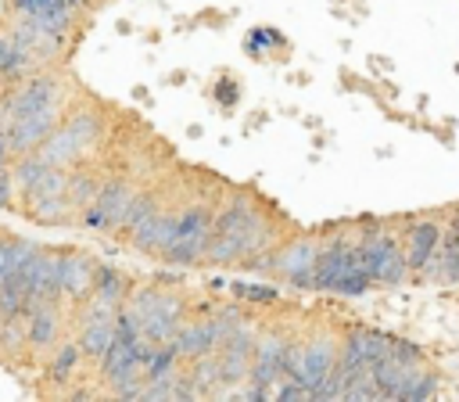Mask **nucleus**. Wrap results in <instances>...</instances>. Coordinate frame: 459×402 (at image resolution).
<instances>
[{"mask_svg": "<svg viewBox=\"0 0 459 402\" xmlns=\"http://www.w3.org/2000/svg\"><path fill=\"white\" fill-rule=\"evenodd\" d=\"M280 237L283 223L269 212V205L251 187H233L215 208L212 248L204 255V266H240L255 255L280 248Z\"/></svg>", "mask_w": 459, "mask_h": 402, "instance_id": "nucleus-1", "label": "nucleus"}, {"mask_svg": "<svg viewBox=\"0 0 459 402\" xmlns=\"http://www.w3.org/2000/svg\"><path fill=\"white\" fill-rule=\"evenodd\" d=\"M126 312L136 316V323L143 327V334L158 345H169L176 341L179 327L186 323L190 316V302L183 294V287H172V284H161V280H143V284H133L126 305Z\"/></svg>", "mask_w": 459, "mask_h": 402, "instance_id": "nucleus-2", "label": "nucleus"}, {"mask_svg": "<svg viewBox=\"0 0 459 402\" xmlns=\"http://www.w3.org/2000/svg\"><path fill=\"white\" fill-rule=\"evenodd\" d=\"M104 140V115L97 108H72L65 115V122L36 147V154L47 162V165H57V169H72V165H82L90 158V151Z\"/></svg>", "mask_w": 459, "mask_h": 402, "instance_id": "nucleus-3", "label": "nucleus"}, {"mask_svg": "<svg viewBox=\"0 0 459 402\" xmlns=\"http://www.w3.org/2000/svg\"><path fill=\"white\" fill-rule=\"evenodd\" d=\"M215 197H194L186 208L176 212V230L161 251V262L169 266H204V255L212 248V226H215Z\"/></svg>", "mask_w": 459, "mask_h": 402, "instance_id": "nucleus-4", "label": "nucleus"}, {"mask_svg": "<svg viewBox=\"0 0 459 402\" xmlns=\"http://www.w3.org/2000/svg\"><path fill=\"white\" fill-rule=\"evenodd\" d=\"M359 258H362L366 273L373 276V284H384V287H398L412 273L402 233L387 230L377 219H362V230H359Z\"/></svg>", "mask_w": 459, "mask_h": 402, "instance_id": "nucleus-5", "label": "nucleus"}, {"mask_svg": "<svg viewBox=\"0 0 459 402\" xmlns=\"http://www.w3.org/2000/svg\"><path fill=\"white\" fill-rule=\"evenodd\" d=\"M133 197H136V183H133V176H104V183H100L93 205L82 208L79 226H82V230H97V233L115 237L118 226H122V219H126V208H129Z\"/></svg>", "mask_w": 459, "mask_h": 402, "instance_id": "nucleus-6", "label": "nucleus"}, {"mask_svg": "<svg viewBox=\"0 0 459 402\" xmlns=\"http://www.w3.org/2000/svg\"><path fill=\"white\" fill-rule=\"evenodd\" d=\"M319 248H323L319 233H294V237H287L280 248H273V276L290 284V287H298V291H312Z\"/></svg>", "mask_w": 459, "mask_h": 402, "instance_id": "nucleus-7", "label": "nucleus"}, {"mask_svg": "<svg viewBox=\"0 0 459 402\" xmlns=\"http://www.w3.org/2000/svg\"><path fill=\"white\" fill-rule=\"evenodd\" d=\"M391 337L394 334H384V330H373V327H348L341 334V363H337V373L344 377V388L355 377L373 373V366L391 352Z\"/></svg>", "mask_w": 459, "mask_h": 402, "instance_id": "nucleus-8", "label": "nucleus"}, {"mask_svg": "<svg viewBox=\"0 0 459 402\" xmlns=\"http://www.w3.org/2000/svg\"><path fill=\"white\" fill-rule=\"evenodd\" d=\"M68 319H72V309H68L65 302H36V305L25 312L29 352H32L36 359H47V355L65 341Z\"/></svg>", "mask_w": 459, "mask_h": 402, "instance_id": "nucleus-9", "label": "nucleus"}, {"mask_svg": "<svg viewBox=\"0 0 459 402\" xmlns=\"http://www.w3.org/2000/svg\"><path fill=\"white\" fill-rule=\"evenodd\" d=\"M359 262V233L351 230H337L330 237H323V248H319V258H316V280H312V291H330L341 284V276Z\"/></svg>", "mask_w": 459, "mask_h": 402, "instance_id": "nucleus-10", "label": "nucleus"}, {"mask_svg": "<svg viewBox=\"0 0 459 402\" xmlns=\"http://www.w3.org/2000/svg\"><path fill=\"white\" fill-rule=\"evenodd\" d=\"M337 363H341V337L330 327H316L312 334L301 337V370H298V380L308 384L312 395L337 370Z\"/></svg>", "mask_w": 459, "mask_h": 402, "instance_id": "nucleus-11", "label": "nucleus"}, {"mask_svg": "<svg viewBox=\"0 0 459 402\" xmlns=\"http://www.w3.org/2000/svg\"><path fill=\"white\" fill-rule=\"evenodd\" d=\"M290 337L283 327H262L258 330V345H255V363H251V384L273 391L276 380L283 377L287 366V352H290Z\"/></svg>", "mask_w": 459, "mask_h": 402, "instance_id": "nucleus-12", "label": "nucleus"}, {"mask_svg": "<svg viewBox=\"0 0 459 402\" xmlns=\"http://www.w3.org/2000/svg\"><path fill=\"white\" fill-rule=\"evenodd\" d=\"M100 262L82 248H65V276H61V302L75 312L93 298Z\"/></svg>", "mask_w": 459, "mask_h": 402, "instance_id": "nucleus-13", "label": "nucleus"}, {"mask_svg": "<svg viewBox=\"0 0 459 402\" xmlns=\"http://www.w3.org/2000/svg\"><path fill=\"white\" fill-rule=\"evenodd\" d=\"M7 4H11V14H25L61 36H75L82 18V7H75L72 0H7Z\"/></svg>", "mask_w": 459, "mask_h": 402, "instance_id": "nucleus-14", "label": "nucleus"}, {"mask_svg": "<svg viewBox=\"0 0 459 402\" xmlns=\"http://www.w3.org/2000/svg\"><path fill=\"white\" fill-rule=\"evenodd\" d=\"M255 345H258V327H255V319H247L240 330H233V334L226 337V345L219 348V359H222V384H244V380L251 377Z\"/></svg>", "mask_w": 459, "mask_h": 402, "instance_id": "nucleus-15", "label": "nucleus"}, {"mask_svg": "<svg viewBox=\"0 0 459 402\" xmlns=\"http://www.w3.org/2000/svg\"><path fill=\"white\" fill-rule=\"evenodd\" d=\"M441 237H445V226H441L434 215L409 219V226L402 230V240H405V255H409L412 273H423V269H427V262H430L434 251L441 248Z\"/></svg>", "mask_w": 459, "mask_h": 402, "instance_id": "nucleus-16", "label": "nucleus"}, {"mask_svg": "<svg viewBox=\"0 0 459 402\" xmlns=\"http://www.w3.org/2000/svg\"><path fill=\"white\" fill-rule=\"evenodd\" d=\"M61 276H65V248H39L32 262V305L36 302H61Z\"/></svg>", "mask_w": 459, "mask_h": 402, "instance_id": "nucleus-17", "label": "nucleus"}, {"mask_svg": "<svg viewBox=\"0 0 459 402\" xmlns=\"http://www.w3.org/2000/svg\"><path fill=\"white\" fill-rule=\"evenodd\" d=\"M176 212L179 208H169V205H161L158 212H151L126 240L133 244V251H140V255H158L161 258V251H165V244H169V237H172V230H176Z\"/></svg>", "mask_w": 459, "mask_h": 402, "instance_id": "nucleus-18", "label": "nucleus"}, {"mask_svg": "<svg viewBox=\"0 0 459 402\" xmlns=\"http://www.w3.org/2000/svg\"><path fill=\"white\" fill-rule=\"evenodd\" d=\"M176 348L186 363L208 355V352H219V330H215V319H212V309L204 316H186V323L179 327L176 334Z\"/></svg>", "mask_w": 459, "mask_h": 402, "instance_id": "nucleus-19", "label": "nucleus"}, {"mask_svg": "<svg viewBox=\"0 0 459 402\" xmlns=\"http://www.w3.org/2000/svg\"><path fill=\"white\" fill-rule=\"evenodd\" d=\"M86 363V355H82V345H79V337H65L47 359H43V380H50V384H68V380H75L79 377V366Z\"/></svg>", "mask_w": 459, "mask_h": 402, "instance_id": "nucleus-20", "label": "nucleus"}, {"mask_svg": "<svg viewBox=\"0 0 459 402\" xmlns=\"http://www.w3.org/2000/svg\"><path fill=\"white\" fill-rule=\"evenodd\" d=\"M423 363H409V359H402V355H384L377 366H373V380L380 384V391H384V398H402V388L409 384V377L420 370Z\"/></svg>", "mask_w": 459, "mask_h": 402, "instance_id": "nucleus-21", "label": "nucleus"}, {"mask_svg": "<svg viewBox=\"0 0 459 402\" xmlns=\"http://www.w3.org/2000/svg\"><path fill=\"white\" fill-rule=\"evenodd\" d=\"M423 276L437 280V284H459V240L452 230H445L441 237V248L434 251V258L427 262Z\"/></svg>", "mask_w": 459, "mask_h": 402, "instance_id": "nucleus-22", "label": "nucleus"}, {"mask_svg": "<svg viewBox=\"0 0 459 402\" xmlns=\"http://www.w3.org/2000/svg\"><path fill=\"white\" fill-rule=\"evenodd\" d=\"M129 291H133V280H129L122 269H115V266H104V262H100L93 298H97V302H104V305L122 309V305H126V298H129Z\"/></svg>", "mask_w": 459, "mask_h": 402, "instance_id": "nucleus-23", "label": "nucleus"}, {"mask_svg": "<svg viewBox=\"0 0 459 402\" xmlns=\"http://www.w3.org/2000/svg\"><path fill=\"white\" fill-rule=\"evenodd\" d=\"M43 244L25 240V237H11L7 230H0V280H7L22 262H29Z\"/></svg>", "mask_w": 459, "mask_h": 402, "instance_id": "nucleus-24", "label": "nucleus"}, {"mask_svg": "<svg viewBox=\"0 0 459 402\" xmlns=\"http://www.w3.org/2000/svg\"><path fill=\"white\" fill-rule=\"evenodd\" d=\"M165 205V197H161V190H154V187H147V190H136V197L129 201V208H126V219H122V226H118V233L115 237H129L151 212H158Z\"/></svg>", "mask_w": 459, "mask_h": 402, "instance_id": "nucleus-25", "label": "nucleus"}, {"mask_svg": "<svg viewBox=\"0 0 459 402\" xmlns=\"http://www.w3.org/2000/svg\"><path fill=\"white\" fill-rule=\"evenodd\" d=\"M100 183H104V176L97 169H72V176H68V201L75 205L79 215H82V208L93 205Z\"/></svg>", "mask_w": 459, "mask_h": 402, "instance_id": "nucleus-26", "label": "nucleus"}, {"mask_svg": "<svg viewBox=\"0 0 459 402\" xmlns=\"http://www.w3.org/2000/svg\"><path fill=\"white\" fill-rule=\"evenodd\" d=\"M437 391H441V373L423 363V366L409 377V384L402 388V398H398V402H427V398H437Z\"/></svg>", "mask_w": 459, "mask_h": 402, "instance_id": "nucleus-27", "label": "nucleus"}, {"mask_svg": "<svg viewBox=\"0 0 459 402\" xmlns=\"http://www.w3.org/2000/svg\"><path fill=\"white\" fill-rule=\"evenodd\" d=\"M269 47H283V50H290V43H287V36L280 32V29H273V25H255L251 32H247V39H244V50L251 54V57H265V50Z\"/></svg>", "mask_w": 459, "mask_h": 402, "instance_id": "nucleus-28", "label": "nucleus"}, {"mask_svg": "<svg viewBox=\"0 0 459 402\" xmlns=\"http://www.w3.org/2000/svg\"><path fill=\"white\" fill-rule=\"evenodd\" d=\"M230 294L240 302H258V305H273L280 302V291L269 284H230Z\"/></svg>", "mask_w": 459, "mask_h": 402, "instance_id": "nucleus-29", "label": "nucleus"}, {"mask_svg": "<svg viewBox=\"0 0 459 402\" xmlns=\"http://www.w3.org/2000/svg\"><path fill=\"white\" fill-rule=\"evenodd\" d=\"M212 97H215V104H219L222 111H230V108H237V100H240V83H237L233 75H219L215 86H212Z\"/></svg>", "mask_w": 459, "mask_h": 402, "instance_id": "nucleus-30", "label": "nucleus"}, {"mask_svg": "<svg viewBox=\"0 0 459 402\" xmlns=\"http://www.w3.org/2000/svg\"><path fill=\"white\" fill-rule=\"evenodd\" d=\"M22 194H18V183H14V169L4 165L0 169V208H18Z\"/></svg>", "mask_w": 459, "mask_h": 402, "instance_id": "nucleus-31", "label": "nucleus"}, {"mask_svg": "<svg viewBox=\"0 0 459 402\" xmlns=\"http://www.w3.org/2000/svg\"><path fill=\"white\" fill-rule=\"evenodd\" d=\"M448 230H452V233H455V240H459V205L452 208V223H448Z\"/></svg>", "mask_w": 459, "mask_h": 402, "instance_id": "nucleus-32", "label": "nucleus"}, {"mask_svg": "<svg viewBox=\"0 0 459 402\" xmlns=\"http://www.w3.org/2000/svg\"><path fill=\"white\" fill-rule=\"evenodd\" d=\"M186 136H190V140H197V136H201V126H197V122H194V126H186Z\"/></svg>", "mask_w": 459, "mask_h": 402, "instance_id": "nucleus-33", "label": "nucleus"}, {"mask_svg": "<svg viewBox=\"0 0 459 402\" xmlns=\"http://www.w3.org/2000/svg\"><path fill=\"white\" fill-rule=\"evenodd\" d=\"M72 4H75V7H82V11H86V4H90V0H72Z\"/></svg>", "mask_w": 459, "mask_h": 402, "instance_id": "nucleus-34", "label": "nucleus"}]
</instances>
